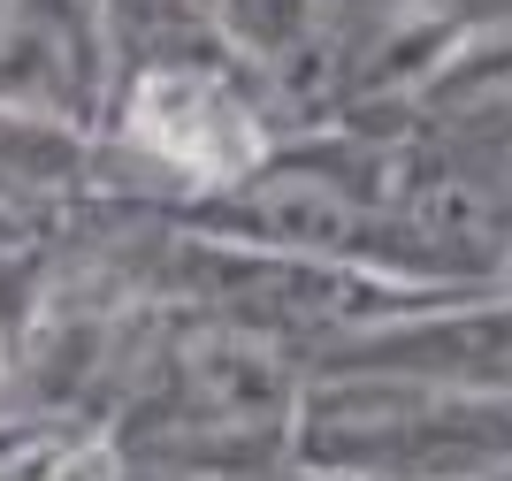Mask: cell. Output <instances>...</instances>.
Segmentation results:
<instances>
[{
  "label": "cell",
  "mask_w": 512,
  "mask_h": 481,
  "mask_svg": "<svg viewBox=\"0 0 512 481\" xmlns=\"http://www.w3.org/2000/svg\"><path fill=\"white\" fill-rule=\"evenodd\" d=\"M138 130H146V146H161L184 168H207V176H230V168L253 161L245 115H237L222 92L192 84V77H153L146 92H138Z\"/></svg>",
  "instance_id": "cell-1"
}]
</instances>
